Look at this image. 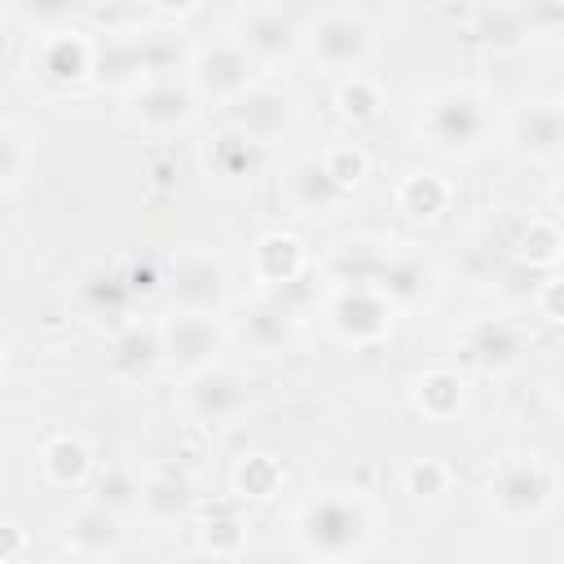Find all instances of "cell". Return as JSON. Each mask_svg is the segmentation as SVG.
<instances>
[{"mask_svg":"<svg viewBox=\"0 0 564 564\" xmlns=\"http://www.w3.org/2000/svg\"><path fill=\"white\" fill-rule=\"evenodd\" d=\"M533 308H538L542 317H551V322H564V278H560V273H551L546 282H538Z\"/></svg>","mask_w":564,"mask_h":564,"instance_id":"cell-38","label":"cell"},{"mask_svg":"<svg viewBox=\"0 0 564 564\" xmlns=\"http://www.w3.org/2000/svg\"><path fill=\"white\" fill-rule=\"evenodd\" d=\"M93 79L110 84V88H123V93L141 88L145 66H141V53H137V35H106V44H97Z\"/></svg>","mask_w":564,"mask_h":564,"instance_id":"cell-26","label":"cell"},{"mask_svg":"<svg viewBox=\"0 0 564 564\" xmlns=\"http://www.w3.org/2000/svg\"><path fill=\"white\" fill-rule=\"evenodd\" d=\"M498 132L494 101L480 88L467 84H441L427 97H419L414 110V137L441 159H476L489 150Z\"/></svg>","mask_w":564,"mask_h":564,"instance_id":"cell-1","label":"cell"},{"mask_svg":"<svg viewBox=\"0 0 564 564\" xmlns=\"http://www.w3.org/2000/svg\"><path fill=\"white\" fill-rule=\"evenodd\" d=\"M555 467L533 449H511L489 467L485 502L502 524H538L555 502Z\"/></svg>","mask_w":564,"mask_h":564,"instance_id":"cell-3","label":"cell"},{"mask_svg":"<svg viewBox=\"0 0 564 564\" xmlns=\"http://www.w3.org/2000/svg\"><path fill=\"white\" fill-rule=\"evenodd\" d=\"M198 546H203L216 564H220V560H238L242 546H247V529H242V520H234L229 511L207 516L203 529H198Z\"/></svg>","mask_w":564,"mask_h":564,"instance_id":"cell-34","label":"cell"},{"mask_svg":"<svg viewBox=\"0 0 564 564\" xmlns=\"http://www.w3.org/2000/svg\"><path fill=\"white\" fill-rule=\"evenodd\" d=\"M551 203H555V216H564V181L551 189Z\"/></svg>","mask_w":564,"mask_h":564,"instance_id":"cell-43","label":"cell"},{"mask_svg":"<svg viewBox=\"0 0 564 564\" xmlns=\"http://www.w3.org/2000/svg\"><path fill=\"white\" fill-rule=\"evenodd\" d=\"M335 106H339V115L344 119H352V123H375L379 115H383V88H379V79L375 75H348V79H339V88H335Z\"/></svg>","mask_w":564,"mask_h":564,"instance_id":"cell-30","label":"cell"},{"mask_svg":"<svg viewBox=\"0 0 564 564\" xmlns=\"http://www.w3.org/2000/svg\"><path fill=\"white\" fill-rule=\"evenodd\" d=\"M242 405H247V379L238 370H229V366L198 370V375H189L181 383V410L194 423L216 427V423L242 414Z\"/></svg>","mask_w":564,"mask_h":564,"instance_id":"cell-13","label":"cell"},{"mask_svg":"<svg viewBox=\"0 0 564 564\" xmlns=\"http://www.w3.org/2000/svg\"><path fill=\"white\" fill-rule=\"evenodd\" d=\"M463 352H467V361L476 366V370H485V375H502V370H511L520 357H524V330L511 322V317H476V322H467L463 326Z\"/></svg>","mask_w":564,"mask_h":564,"instance_id":"cell-17","label":"cell"},{"mask_svg":"<svg viewBox=\"0 0 564 564\" xmlns=\"http://www.w3.org/2000/svg\"><path fill=\"white\" fill-rule=\"evenodd\" d=\"M0 533H4V551H0V560H4V564H13V560H18V551H22V542H26V538H22V524H13V520H9Z\"/></svg>","mask_w":564,"mask_h":564,"instance_id":"cell-41","label":"cell"},{"mask_svg":"<svg viewBox=\"0 0 564 564\" xmlns=\"http://www.w3.org/2000/svg\"><path fill=\"white\" fill-rule=\"evenodd\" d=\"M234 40L251 53L256 66H282L304 48V26L278 4H251L238 13Z\"/></svg>","mask_w":564,"mask_h":564,"instance_id":"cell-9","label":"cell"},{"mask_svg":"<svg viewBox=\"0 0 564 564\" xmlns=\"http://www.w3.org/2000/svg\"><path fill=\"white\" fill-rule=\"evenodd\" d=\"M40 476L57 489H79L93 476V449L75 432H57L40 445Z\"/></svg>","mask_w":564,"mask_h":564,"instance_id":"cell-23","label":"cell"},{"mask_svg":"<svg viewBox=\"0 0 564 564\" xmlns=\"http://www.w3.org/2000/svg\"><path fill=\"white\" fill-rule=\"evenodd\" d=\"M53 564H106V560H93V555H75V551H62Z\"/></svg>","mask_w":564,"mask_h":564,"instance_id":"cell-42","label":"cell"},{"mask_svg":"<svg viewBox=\"0 0 564 564\" xmlns=\"http://www.w3.org/2000/svg\"><path fill=\"white\" fill-rule=\"evenodd\" d=\"M220 564H242V560H220Z\"/></svg>","mask_w":564,"mask_h":564,"instance_id":"cell-44","label":"cell"},{"mask_svg":"<svg viewBox=\"0 0 564 564\" xmlns=\"http://www.w3.org/2000/svg\"><path fill=\"white\" fill-rule=\"evenodd\" d=\"M397 207L410 220H441V212L449 207V185L436 172H405L397 185Z\"/></svg>","mask_w":564,"mask_h":564,"instance_id":"cell-29","label":"cell"},{"mask_svg":"<svg viewBox=\"0 0 564 564\" xmlns=\"http://www.w3.org/2000/svg\"><path fill=\"white\" fill-rule=\"evenodd\" d=\"M507 141L529 163H560L564 159V101L560 97H533L511 115Z\"/></svg>","mask_w":564,"mask_h":564,"instance_id":"cell-11","label":"cell"},{"mask_svg":"<svg viewBox=\"0 0 564 564\" xmlns=\"http://www.w3.org/2000/svg\"><path fill=\"white\" fill-rule=\"evenodd\" d=\"M123 538H128L123 516H115V511H106V507H97V502H84V507H75L70 516H62V542H66V551H75V555L110 560V555H119Z\"/></svg>","mask_w":564,"mask_h":564,"instance_id":"cell-19","label":"cell"},{"mask_svg":"<svg viewBox=\"0 0 564 564\" xmlns=\"http://www.w3.org/2000/svg\"><path fill=\"white\" fill-rule=\"evenodd\" d=\"M137 53H141L145 79H167V70H176L181 62L189 66V57L172 31H137Z\"/></svg>","mask_w":564,"mask_h":564,"instance_id":"cell-32","label":"cell"},{"mask_svg":"<svg viewBox=\"0 0 564 564\" xmlns=\"http://www.w3.org/2000/svg\"><path fill=\"white\" fill-rule=\"evenodd\" d=\"M322 163H326V172H330L348 194L370 176V159H366V150H361V145H352V141L326 145V150H322Z\"/></svg>","mask_w":564,"mask_h":564,"instance_id":"cell-36","label":"cell"},{"mask_svg":"<svg viewBox=\"0 0 564 564\" xmlns=\"http://www.w3.org/2000/svg\"><path fill=\"white\" fill-rule=\"evenodd\" d=\"M282 198L295 216H326L348 198V189L326 172L322 154H304L282 172Z\"/></svg>","mask_w":564,"mask_h":564,"instance_id":"cell-18","label":"cell"},{"mask_svg":"<svg viewBox=\"0 0 564 564\" xmlns=\"http://www.w3.org/2000/svg\"><path fill=\"white\" fill-rule=\"evenodd\" d=\"M163 366V339H159V322L154 326H128L115 348H110V370L119 379H145Z\"/></svg>","mask_w":564,"mask_h":564,"instance_id":"cell-25","label":"cell"},{"mask_svg":"<svg viewBox=\"0 0 564 564\" xmlns=\"http://www.w3.org/2000/svg\"><path fill=\"white\" fill-rule=\"evenodd\" d=\"M397 322V308L375 286H335L326 300V326L339 344L370 348L379 344Z\"/></svg>","mask_w":564,"mask_h":564,"instance_id":"cell-8","label":"cell"},{"mask_svg":"<svg viewBox=\"0 0 564 564\" xmlns=\"http://www.w3.org/2000/svg\"><path fill=\"white\" fill-rule=\"evenodd\" d=\"M256 154H260V145L242 141L238 132H225V137L207 150V167H212L216 176H247V172L256 167Z\"/></svg>","mask_w":564,"mask_h":564,"instance_id":"cell-35","label":"cell"},{"mask_svg":"<svg viewBox=\"0 0 564 564\" xmlns=\"http://www.w3.org/2000/svg\"><path fill=\"white\" fill-rule=\"evenodd\" d=\"M225 119H229V132H238L242 141H251V145L264 150V145L282 141V137L295 128L300 101H295L291 88L260 79L251 93H242L234 106H225Z\"/></svg>","mask_w":564,"mask_h":564,"instance_id":"cell-7","label":"cell"},{"mask_svg":"<svg viewBox=\"0 0 564 564\" xmlns=\"http://www.w3.org/2000/svg\"><path fill=\"white\" fill-rule=\"evenodd\" d=\"M141 489H145V476H137V467L110 463V467L97 471L88 502H97V507H106V511L128 520V516H141Z\"/></svg>","mask_w":564,"mask_h":564,"instance_id":"cell-27","label":"cell"},{"mask_svg":"<svg viewBox=\"0 0 564 564\" xmlns=\"http://www.w3.org/2000/svg\"><path fill=\"white\" fill-rule=\"evenodd\" d=\"M31 66L40 70V79H48L57 88H75V84L93 79L97 44L84 40L79 31H70V26H53V31H40V44L31 53Z\"/></svg>","mask_w":564,"mask_h":564,"instance_id":"cell-15","label":"cell"},{"mask_svg":"<svg viewBox=\"0 0 564 564\" xmlns=\"http://www.w3.org/2000/svg\"><path fill=\"white\" fill-rule=\"evenodd\" d=\"M516 260L524 269H555L564 260V225L555 216H529L516 234Z\"/></svg>","mask_w":564,"mask_h":564,"instance_id":"cell-28","label":"cell"},{"mask_svg":"<svg viewBox=\"0 0 564 564\" xmlns=\"http://www.w3.org/2000/svg\"><path fill=\"white\" fill-rule=\"evenodd\" d=\"M339 564H357V560H339Z\"/></svg>","mask_w":564,"mask_h":564,"instance_id":"cell-45","label":"cell"},{"mask_svg":"<svg viewBox=\"0 0 564 564\" xmlns=\"http://www.w3.org/2000/svg\"><path fill=\"white\" fill-rule=\"evenodd\" d=\"M282 489V463L269 454H242L234 467V494L238 498H273Z\"/></svg>","mask_w":564,"mask_h":564,"instance_id":"cell-31","label":"cell"},{"mask_svg":"<svg viewBox=\"0 0 564 564\" xmlns=\"http://www.w3.org/2000/svg\"><path fill=\"white\" fill-rule=\"evenodd\" d=\"M401 480H405V494H410L414 502H436V498L449 489V467H445L441 458H414Z\"/></svg>","mask_w":564,"mask_h":564,"instance_id":"cell-37","label":"cell"},{"mask_svg":"<svg viewBox=\"0 0 564 564\" xmlns=\"http://www.w3.org/2000/svg\"><path fill=\"white\" fill-rule=\"evenodd\" d=\"M251 273L264 291H282L308 273V251L295 234H264L251 251Z\"/></svg>","mask_w":564,"mask_h":564,"instance_id":"cell-21","label":"cell"},{"mask_svg":"<svg viewBox=\"0 0 564 564\" xmlns=\"http://www.w3.org/2000/svg\"><path fill=\"white\" fill-rule=\"evenodd\" d=\"M159 339H163V361L172 370H181L185 379L198 370L220 366V352L229 344V330L220 326V317L207 313H167L159 317Z\"/></svg>","mask_w":564,"mask_h":564,"instance_id":"cell-6","label":"cell"},{"mask_svg":"<svg viewBox=\"0 0 564 564\" xmlns=\"http://www.w3.org/2000/svg\"><path fill=\"white\" fill-rule=\"evenodd\" d=\"M410 397H414V410H419L423 419L445 423V419L463 414V405H467V383H463V375H454V370H423V375H414Z\"/></svg>","mask_w":564,"mask_h":564,"instance_id":"cell-24","label":"cell"},{"mask_svg":"<svg viewBox=\"0 0 564 564\" xmlns=\"http://www.w3.org/2000/svg\"><path fill=\"white\" fill-rule=\"evenodd\" d=\"M546 401H551L555 410H564V357L546 370Z\"/></svg>","mask_w":564,"mask_h":564,"instance_id":"cell-40","label":"cell"},{"mask_svg":"<svg viewBox=\"0 0 564 564\" xmlns=\"http://www.w3.org/2000/svg\"><path fill=\"white\" fill-rule=\"evenodd\" d=\"M194 502H198V489H194V480H189L185 471L163 467V471H150V476H145L141 516H145L150 524H159V529L181 524V520H189Z\"/></svg>","mask_w":564,"mask_h":564,"instance_id":"cell-20","label":"cell"},{"mask_svg":"<svg viewBox=\"0 0 564 564\" xmlns=\"http://www.w3.org/2000/svg\"><path fill=\"white\" fill-rule=\"evenodd\" d=\"M388 247L370 242V238H344L330 247V256L322 260V273L330 278V286H375L379 269H383Z\"/></svg>","mask_w":564,"mask_h":564,"instance_id":"cell-22","label":"cell"},{"mask_svg":"<svg viewBox=\"0 0 564 564\" xmlns=\"http://www.w3.org/2000/svg\"><path fill=\"white\" fill-rule=\"evenodd\" d=\"M375 291L392 304V308H427L441 291V273L436 264L414 251V247H388L383 269L375 278Z\"/></svg>","mask_w":564,"mask_h":564,"instance_id":"cell-12","label":"cell"},{"mask_svg":"<svg viewBox=\"0 0 564 564\" xmlns=\"http://www.w3.org/2000/svg\"><path fill=\"white\" fill-rule=\"evenodd\" d=\"M185 84L194 88L198 101L234 106L242 93H251L260 84V66L251 62V53L234 35H225V40H212V44H203V48L189 53Z\"/></svg>","mask_w":564,"mask_h":564,"instance_id":"cell-5","label":"cell"},{"mask_svg":"<svg viewBox=\"0 0 564 564\" xmlns=\"http://www.w3.org/2000/svg\"><path fill=\"white\" fill-rule=\"evenodd\" d=\"M520 26L546 35V26H564V9L560 4H529V9H520Z\"/></svg>","mask_w":564,"mask_h":564,"instance_id":"cell-39","label":"cell"},{"mask_svg":"<svg viewBox=\"0 0 564 564\" xmlns=\"http://www.w3.org/2000/svg\"><path fill=\"white\" fill-rule=\"evenodd\" d=\"M0 154H4V163H0V185H4V194H13V189L22 185V176H26L31 159H35L31 137H26L13 119H4V123H0Z\"/></svg>","mask_w":564,"mask_h":564,"instance_id":"cell-33","label":"cell"},{"mask_svg":"<svg viewBox=\"0 0 564 564\" xmlns=\"http://www.w3.org/2000/svg\"><path fill=\"white\" fill-rule=\"evenodd\" d=\"M167 300L176 313H207L220 317V308L229 304V269L220 256L212 251H194L185 260H176L172 278H167Z\"/></svg>","mask_w":564,"mask_h":564,"instance_id":"cell-10","label":"cell"},{"mask_svg":"<svg viewBox=\"0 0 564 564\" xmlns=\"http://www.w3.org/2000/svg\"><path fill=\"white\" fill-rule=\"evenodd\" d=\"M295 330H300V317L273 295H260V300L242 304L238 317H234V335L242 339V348H251L260 357L286 352L295 344Z\"/></svg>","mask_w":564,"mask_h":564,"instance_id":"cell-16","label":"cell"},{"mask_svg":"<svg viewBox=\"0 0 564 564\" xmlns=\"http://www.w3.org/2000/svg\"><path fill=\"white\" fill-rule=\"evenodd\" d=\"M370 533H375L370 502L357 489H344V485L313 489L295 511V546L313 564L357 560L370 546Z\"/></svg>","mask_w":564,"mask_h":564,"instance_id":"cell-2","label":"cell"},{"mask_svg":"<svg viewBox=\"0 0 564 564\" xmlns=\"http://www.w3.org/2000/svg\"><path fill=\"white\" fill-rule=\"evenodd\" d=\"M194 88L185 79H145L141 88L128 93V119L145 132H176L194 119Z\"/></svg>","mask_w":564,"mask_h":564,"instance_id":"cell-14","label":"cell"},{"mask_svg":"<svg viewBox=\"0 0 564 564\" xmlns=\"http://www.w3.org/2000/svg\"><path fill=\"white\" fill-rule=\"evenodd\" d=\"M304 48L322 70L348 79V75H361V66L370 62L375 31H370L366 13H357V9H322L304 26Z\"/></svg>","mask_w":564,"mask_h":564,"instance_id":"cell-4","label":"cell"}]
</instances>
